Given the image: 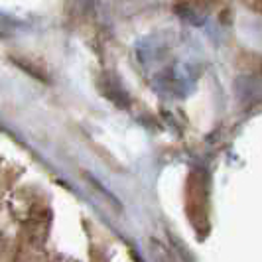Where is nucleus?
Masks as SVG:
<instances>
[{
	"instance_id": "nucleus-1",
	"label": "nucleus",
	"mask_w": 262,
	"mask_h": 262,
	"mask_svg": "<svg viewBox=\"0 0 262 262\" xmlns=\"http://www.w3.org/2000/svg\"><path fill=\"white\" fill-rule=\"evenodd\" d=\"M105 95L111 99V101H115L118 106H126V93L122 91V87L117 85V81H105Z\"/></svg>"
}]
</instances>
